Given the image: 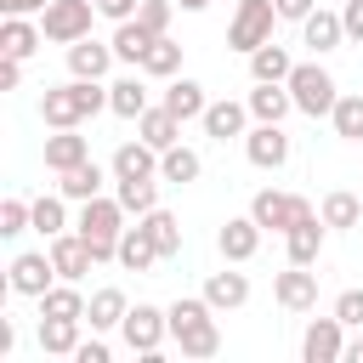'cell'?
<instances>
[{"label": "cell", "mask_w": 363, "mask_h": 363, "mask_svg": "<svg viewBox=\"0 0 363 363\" xmlns=\"http://www.w3.org/2000/svg\"><path fill=\"white\" fill-rule=\"evenodd\" d=\"M244 159H250L255 170H284V164H289V136H284V125L255 119V125L244 130Z\"/></svg>", "instance_id": "30bf717a"}, {"label": "cell", "mask_w": 363, "mask_h": 363, "mask_svg": "<svg viewBox=\"0 0 363 363\" xmlns=\"http://www.w3.org/2000/svg\"><path fill=\"white\" fill-rule=\"evenodd\" d=\"M91 159V142L79 136V125L74 130H57V136H45V170H74V164H85Z\"/></svg>", "instance_id": "d4e9b609"}, {"label": "cell", "mask_w": 363, "mask_h": 363, "mask_svg": "<svg viewBox=\"0 0 363 363\" xmlns=\"http://www.w3.org/2000/svg\"><path fill=\"white\" fill-rule=\"evenodd\" d=\"M74 233L91 244V255L96 261H119V233H125V204L119 199H108V193H96V199H85L79 204V221H74Z\"/></svg>", "instance_id": "3957f363"}, {"label": "cell", "mask_w": 363, "mask_h": 363, "mask_svg": "<svg viewBox=\"0 0 363 363\" xmlns=\"http://www.w3.org/2000/svg\"><path fill=\"white\" fill-rule=\"evenodd\" d=\"M34 233H40V238H57V233H68V199H62V193H45V199H34Z\"/></svg>", "instance_id": "f35d334b"}, {"label": "cell", "mask_w": 363, "mask_h": 363, "mask_svg": "<svg viewBox=\"0 0 363 363\" xmlns=\"http://www.w3.org/2000/svg\"><path fill=\"white\" fill-rule=\"evenodd\" d=\"M40 318H85V295H79V284L57 278V284L40 295Z\"/></svg>", "instance_id": "d6a6232c"}, {"label": "cell", "mask_w": 363, "mask_h": 363, "mask_svg": "<svg viewBox=\"0 0 363 363\" xmlns=\"http://www.w3.org/2000/svg\"><path fill=\"white\" fill-rule=\"evenodd\" d=\"M323 227H329V221H323L318 210H306V216H301V221H295V227L284 233V250H289V261L312 267V261L323 255Z\"/></svg>", "instance_id": "e0dca14e"}, {"label": "cell", "mask_w": 363, "mask_h": 363, "mask_svg": "<svg viewBox=\"0 0 363 363\" xmlns=\"http://www.w3.org/2000/svg\"><path fill=\"white\" fill-rule=\"evenodd\" d=\"M244 102H250V113L267 119V125H284V113H295V96H289V85H278V79H255V91H250Z\"/></svg>", "instance_id": "ffe728a7"}, {"label": "cell", "mask_w": 363, "mask_h": 363, "mask_svg": "<svg viewBox=\"0 0 363 363\" xmlns=\"http://www.w3.org/2000/svg\"><path fill=\"white\" fill-rule=\"evenodd\" d=\"M113 62H119V57H113V40H91V34H85V40L68 45V74H74V79H102Z\"/></svg>", "instance_id": "9a60e30c"}, {"label": "cell", "mask_w": 363, "mask_h": 363, "mask_svg": "<svg viewBox=\"0 0 363 363\" xmlns=\"http://www.w3.org/2000/svg\"><path fill=\"white\" fill-rule=\"evenodd\" d=\"M34 227V199H6L0 204V238H17Z\"/></svg>", "instance_id": "60d3db41"}, {"label": "cell", "mask_w": 363, "mask_h": 363, "mask_svg": "<svg viewBox=\"0 0 363 363\" xmlns=\"http://www.w3.org/2000/svg\"><path fill=\"white\" fill-rule=\"evenodd\" d=\"M346 40V23H340V11H312L306 23H301V45H312V57H323V51H335Z\"/></svg>", "instance_id": "7402d4cb"}, {"label": "cell", "mask_w": 363, "mask_h": 363, "mask_svg": "<svg viewBox=\"0 0 363 363\" xmlns=\"http://www.w3.org/2000/svg\"><path fill=\"white\" fill-rule=\"evenodd\" d=\"M335 318H340L346 329H363V289H340V295H335Z\"/></svg>", "instance_id": "b9f144b4"}, {"label": "cell", "mask_w": 363, "mask_h": 363, "mask_svg": "<svg viewBox=\"0 0 363 363\" xmlns=\"http://www.w3.org/2000/svg\"><path fill=\"white\" fill-rule=\"evenodd\" d=\"M318 216L329 221V227H357L363 221V204H357V193H346V187H335V193H323V204H318Z\"/></svg>", "instance_id": "d590c367"}, {"label": "cell", "mask_w": 363, "mask_h": 363, "mask_svg": "<svg viewBox=\"0 0 363 363\" xmlns=\"http://www.w3.org/2000/svg\"><path fill=\"white\" fill-rule=\"evenodd\" d=\"M306 210H312V204H306L301 193H278V187H261V193L250 199V216H255L267 233H289Z\"/></svg>", "instance_id": "9c48e42d"}, {"label": "cell", "mask_w": 363, "mask_h": 363, "mask_svg": "<svg viewBox=\"0 0 363 363\" xmlns=\"http://www.w3.org/2000/svg\"><path fill=\"white\" fill-rule=\"evenodd\" d=\"M204 301H210L216 312H238V306L250 301V278H244V272H233V261H227L221 272H210V278H204Z\"/></svg>", "instance_id": "ac0fdd59"}, {"label": "cell", "mask_w": 363, "mask_h": 363, "mask_svg": "<svg viewBox=\"0 0 363 363\" xmlns=\"http://www.w3.org/2000/svg\"><path fill=\"white\" fill-rule=\"evenodd\" d=\"M272 23H278V6H272V0H238V11H233V23H227V45L250 57L255 45L272 40Z\"/></svg>", "instance_id": "52a82bcc"}, {"label": "cell", "mask_w": 363, "mask_h": 363, "mask_svg": "<svg viewBox=\"0 0 363 363\" xmlns=\"http://www.w3.org/2000/svg\"><path fill=\"white\" fill-rule=\"evenodd\" d=\"M40 45H45V28L40 23H28V17H6L0 23V57H23L28 62Z\"/></svg>", "instance_id": "603a6c76"}, {"label": "cell", "mask_w": 363, "mask_h": 363, "mask_svg": "<svg viewBox=\"0 0 363 363\" xmlns=\"http://www.w3.org/2000/svg\"><path fill=\"white\" fill-rule=\"evenodd\" d=\"M170 312V340L182 346V357H216L221 352V329H216V306L204 295H182L164 306Z\"/></svg>", "instance_id": "7a4b0ae2"}, {"label": "cell", "mask_w": 363, "mask_h": 363, "mask_svg": "<svg viewBox=\"0 0 363 363\" xmlns=\"http://www.w3.org/2000/svg\"><path fill=\"white\" fill-rule=\"evenodd\" d=\"M113 182H142V176H159V147H147L142 136L136 142H125L119 153H113Z\"/></svg>", "instance_id": "44dd1931"}, {"label": "cell", "mask_w": 363, "mask_h": 363, "mask_svg": "<svg viewBox=\"0 0 363 363\" xmlns=\"http://www.w3.org/2000/svg\"><path fill=\"white\" fill-rule=\"evenodd\" d=\"M142 74H147V79H176V74H182V45H176L170 34H159L153 51L142 57Z\"/></svg>", "instance_id": "e575fe53"}, {"label": "cell", "mask_w": 363, "mask_h": 363, "mask_svg": "<svg viewBox=\"0 0 363 363\" xmlns=\"http://www.w3.org/2000/svg\"><path fill=\"white\" fill-rule=\"evenodd\" d=\"M289 68H295V57H289L284 45H272V40L250 51V79H278V85H284V79H289Z\"/></svg>", "instance_id": "836d02e7"}, {"label": "cell", "mask_w": 363, "mask_h": 363, "mask_svg": "<svg viewBox=\"0 0 363 363\" xmlns=\"http://www.w3.org/2000/svg\"><path fill=\"white\" fill-rule=\"evenodd\" d=\"M329 125H335V136H340V142H363V96H357V91H340V102H335Z\"/></svg>", "instance_id": "8d00e7d4"}, {"label": "cell", "mask_w": 363, "mask_h": 363, "mask_svg": "<svg viewBox=\"0 0 363 363\" xmlns=\"http://www.w3.org/2000/svg\"><path fill=\"white\" fill-rule=\"evenodd\" d=\"M125 312H130V301H125V289H96L91 301H85V323L96 329V335H108V329H119L125 323Z\"/></svg>", "instance_id": "4316f807"}, {"label": "cell", "mask_w": 363, "mask_h": 363, "mask_svg": "<svg viewBox=\"0 0 363 363\" xmlns=\"http://www.w3.org/2000/svg\"><path fill=\"white\" fill-rule=\"evenodd\" d=\"M272 295H278L284 312H312V306H318V272L301 267V261H289V267L272 278Z\"/></svg>", "instance_id": "4fadbf2b"}, {"label": "cell", "mask_w": 363, "mask_h": 363, "mask_svg": "<svg viewBox=\"0 0 363 363\" xmlns=\"http://www.w3.org/2000/svg\"><path fill=\"white\" fill-rule=\"evenodd\" d=\"M164 108L187 125V119H204L210 96H204V85H199V79H170V85H164Z\"/></svg>", "instance_id": "4dcf8cb0"}, {"label": "cell", "mask_w": 363, "mask_h": 363, "mask_svg": "<svg viewBox=\"0 0 363 363\" xmlns=\"http://www.w3.org/2000/svg\"><path fill=\"white\" fill-rule=\"evenodd\" d=\"M79 323L85 318H40V352L45 357H74L79 352Z\"/></svg>", "instance_id": "f546056e"}, {"label": "cell", "mask_w": 363, "mask_h": 363, "mask_svg": "<svg viewBox=\"0 0 363 363\" xmlns=\"http://www.w3.org/2000/svg\"><path fill=\"white\" fill-rule=\"evenodd\" d=\"M284 85L295 96V113H306V119H329L335 102H340V85H335V74L323 62H295Z\"/></svg>", "instance_id": "277c9868"}, {"label": "cell", "mask_w": 363, "mask_h": 363, "mask_svg": "<svg viewBox=\"0 0 363 363\" xmlns=\"http://www.w3.org/2000/svg\"><path fill=\"white\" fill-rule=\"evenodd\" d=\"M102 108H108V85L102 79H68V85H51L40 96V119L51 130H74V125L96 119Z\"/></svg>", "instance_id": "6da1fadb"}, {"label": "cell", "mask_w": 363, "mask_h": 363, "mask_svg": "<svg viewBox=\"0 0 363 363\" xmlns=\"http://www.w3.org/2000/svg\"><path fill=\"white\" fill-rule=\"evenodd\" d=\"M113 352H108V340H96V329H91V340H79V352H74V363H108Z\"/></svg>", "instance_id": "f6af8a7d"}, {"label": "cell", "mask_w": 363, "mask_h": 363, "mask_svg": "<svg viewBox=\"0 0 363 363\" xmlns=\"http://www.w3.org/2000/svg\"><path fill=\"white\" fill-rule=\"evenodd\" d=\"M96 11H102L108 23H125V17H136V11H142V0H96Z\"/></svg>", "instance_id": "7dc6e473"}, {"label": "cell", "mask_w": 363, "mask_h": 363, "mask_svg": "<svg viewBox=\"0 0 363 363\" xmlns=\"http://www.w3.org/2000/svg\"><path fill=\"white\" fill-rule=\"evenodd\" d=\"M301 357L306 363H340L346 357V323L329 312V318H312L306 335H301Z\"/></svg>", "instance_id": "7c38bea8"}, {"label": "cell", "mask_w": 363, "mask_h": 363, "mask_svg": "<svg viewBox=\"0 0 363 363\" xmlns=\"http://www.w3.org/2000/svg\"><path fill=\"white\" fill-rule=\"evenodd\" d=\"M45 250H51L57 278H68V284H79V278L96 267V255H91V244H85L79 233H57V238H45Z\"/></svg>", "instance_id": "5bb4252c"}, {"label": "cell", "mask_w": 363, "mask_h": 363, "mask_svg": "<svg viewBox=\"0 0 363 363\" xmlns=\"http://www.w3.org/2000/svg\"><path fill=\"white\" fill-rule=\"evenodd\" d=\"M261 221L255 216H227L221 221V233H216V250H221V261H233V267H244V261H255V250H261Z\"/></svg>", "instance_id": "8fae6325"}, {"label": "cell", "mask_w": 363, "mask_h": 363, "mask_svg": "<svg viewBox=\"0 0 363 363\" xmlns=\"http://www.w3.org/2000/svg\"><path fill=\"white\" fill-rule=\"evenodd\" d=\"M346 363H363V335H357V340H346Z\"/></svg>", "instance_id": "816d5d0a"}, {"label": "cell", "mask_w": 363, "mask_h": 363, "mask_svg": "<svg viewBox=\"0 0 363 363\" xmlns=\"http://www.w3.org/2000/svg\"><path fill=\"white\" fill-rule=\"evenodd\" d=\"M119 335H125V346H130V352L159 357V346H164V335H170V312H164V306H153V301H136V306L125 312Z\"/></svg>", "instance_id": "8992f818"}, {"label": "cell", "mask_w": 363, "mask_h": 363, "mask_svg": "<svg viewBox=\"0 0 363 363\" xmlns=\"http://www.w3.org/2000/svg\"><path fill=\"white\" fill-rule=\"evenodd\" d=\"M153 40H159V34H153L142 17H125V23H113V57H119V62H130V68H142V57L153 51Z\"/></svg>", "instance_id": "d6986e66"}, {"label": "cell", "mask_w": 363, "mask_h": 363, "mask_svg": "<svg viewBox=\"0 0 363 363\" xmlns=\"http://www.w3.org/2000/svg\"><path fill=\"white\" fill-rule=\"evenodd\" d=\"M250 119H255V113H250V102L221 96V102H210V108H204V119H199V125H204V136L233 142V136H244V130H250Z\"/></svg>", "instance_id": "2e32d148"}, {"label": "cell", "mask_w": 363, "mask_h": 363, "mask_svg": "<svg viewBox=\"0 0 363 363\" xmlns=\"http://www.w3.org/2000/svg\"><path fill=\"white\" fill-rule=\"evenodd\" d=\"M51 284H57L51 250H23V255H11V267H6V289H11V295H28V301H40Z\"/></svg>", "instance_id": "ba28073f"}, {"label": "cell", "mask_w": 363, "mask_h": 363, "mask_svg": "<svg viewBox=\"0 0 363 363\" xmlns=\"http://www.w3.org/2000/svg\"><path fill=\"white\" fill-rule=\"evenodd\" d=\"M102 11H96V0H51L45 11H40V28H45V40L51 45H74V40H85L91 34V23H96Z\"/></svg>", "instance_id": "5b68a950"}, {"label": "cell", "mask_w": 363, "mask_h": 363, "mask_svg": "<svg viewBox=\"0 0 363 363\" xmlns=\"http://www.w3.org/2000/svg\"><path fill=\"white\" fill-rule=\"evenodd\" d=\"M153 261H164V255H159V244H153V233H147L142 221H136V227H125V233H119V267H125V272H147Z\"/></svg>", "instance_id": "484cf974"}, {"label": "cell", "mask_w": 363, "mask_h": 363, "mask_svg": "<svg viewBox=\"0 0 363 363\" xmlns=\"http://www.w3.org/2000/svg\"><path fill=\"white\" fill-rule=\"evenodd\" d=\"M147 108H153V102H147V85H142V68L108 85V113H119V119H142Z\"/></svg>", "instance_id": "cb8c5ba5"}, {"label": "cell", "mask_w": 363, "mask_h": 363, "mask_svg": "<svg viewBox=\"0 0 363 363\" xmlns=\"http://www.w3.org/2000/svg\"><path fill=\"white\" fill-rule=\"evenodd\" d=\"M199 170H204V164H199V153H193V147H182V142L159 153V182H170V187H187V182H199Z\"/></svg>", "instance_id": "1f68e13d"}, {"label": "cell", "mask_w": 363, "mask_h": 363, "mask_svg": "<svg viewBox=\"0 0 363 363\" xmlns=\"http://www.w3.org/2000/svg\"><path fill=\"white\" fill-rule=\"evenodd\" d=\"M176 6H182V11H204L210 0H176Z\"/></svg>", "instance_id": "f5cc1de1"}, {"label": "cell", "mask_w": 363, "mask_h": 363, "mask_svg": "<svg viewBox=\"0 0 363 363\" xmlns=\"http://www.w3.org/2000/svg\"><path fill=\"white\" fill-rule=\"evenodd\" d=\"M102 182H108V170H102L96 159H85V164H74V170H62V182H57V193H62L68 204H85V199H96V193H102Z\"/></svg>", "instance_id": "f1b7e54d"}, {"label": "cell", "mask_w": 363, "mask_h": 363, "mask_svg": "<svg viewBox=\"0 0 363 363\" xmlns=\"http://www.w3.org/2000/svg\"><path fill=\"white\" fill-rule=\"evenodd\" d=\"M340 23H346V40L363 45V0H346V6H340Z\"/></svg>", "instance_id": "ee69618b"}, {"label": "cell", "mask_w": 363, "mask_h": 363, "mask_svg": "<svg viewBox=\"0 0 363 363\" xmlns=\"http://www.w3.org/2000/svg\"><path fill=\"white\" fill-rule=\"evenodd\" d=\"M23 85V57H0V91H17Z\"/></svg>", "instance_id": "c3c4849f"}, {"label": "cell", "mask_w": 363, "mask_h": 363, "mask_svg": "<svg viewBox=\"0 0 363 363\" xmlns=\"http://www.w3.org/2000/svg\"><path fill=\"white\" fill-rule=\"evenodd\" d=\"M45 6H51V0H0V11H6V17H40Z\"/></svg>", "instance_id": "681fc988"}, {"label": "cell", "mask_w": 363, "mask_h": 363, "mask_svg": "<svg viewBox=\"0 0 363 363\" xmlns=\"http://www.w3.org/2000/svg\"><path fill=\"white\" fill-rule=\"evenodd\" d=\"M11 346H17V329L0 318V357H11Z\"/></svg>", "instance_id": "f907efd6"}, {"label": "cell", "mask_w": 363, "mask_h": 363, "mask_svg": "<svg viewBox=\"0 0 363 363\" xmlns=\"http://www.w3.org/2000/svg\"><path fill=\"white\" fill-rule=\"evenodd\" d=\"M272 6H278V17H284V23H306V17L318 11V0H272Z\"/></svg>", "instance_id": "bcb514c9"}, {"label": "cell", "mask_w": 363, "mask_h": 363, "mask_svg": "<svg viewBox=\"0 0 363 363\" xmlns=\"http://www.w3.org/2000/svg\"><path fill=\"white\" fill-rule=\"evenodd\" d=\"M136 136H142L147 147H159V153H164V147H176V142H182V119L159 102V108H147V113L136 119Z\"/></svg>", "instance_id": "83f0119b"}, {"label": "cell", "mask_w": 363, "mask_h": 363, "mask_svg": "<svg viewBox=\"0 0 363 363\" xmlns=\"http://www.w3.org/2000/svg\"><path fill=\"white\" fill-rule=\"evenodd\" d=\"M119 204H125V216H147V210H159V176H142V182H119V193H113Z\"/></svg>", "instance_id": "74e56055"}, {"label": "cell", "mask_w": 363, "mask_h": 363, "mask_svg": "<svg viewBox=\"0 0 363 363\" xmlns=\"http://www.w3.org/2000/svg\"><path fill=\"white\" fill-rule=\"evenodd\" d=\"M170 11H176V0H142V23L153 28V34H170Z\"/></svg>", "instance_id": "7bdbcfd3"}, {"label": "cell", "mask_w": 363, "mask_h": 363, "mask_svg": "<svg viewBox=\"0 0 363 363\" xmlns=\"http://www.w3.org/2000/svg\"><path fill=\"white\" fill-rule=\"evenodd\" d=\"M147 233H153V244H159V255H182V221L170 216V210H147V216H136Z\"/></svg>", "instance_id": "ab89813d"}]
</instances>
